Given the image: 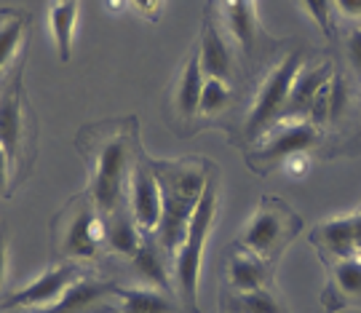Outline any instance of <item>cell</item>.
<instances>
[{
	"label": "cell",
	"instance_id": "cell-14",
	"mask_svg": "<svg viewBox=\"0 0 361 313\" xmlns=\"http://www.w3.org/2000/svg\"><path fill=\"white\" fill-rule=\"evenodd\" d=\"M198 59H201V70L207 78H222L233 83L235 75V54H233V43L228 32H222L219 22L207 13L204 27H201V40H198Z\"/></svg>",
	"mask_w": 361,
	"mask_h": 313
},
{
	"label": "cell",
	"instance_id": "cell-19",
	"mask_svg": "<svg viewBox=\"0 0 361 313\" xmlns=\"http://www.w3.org/2000/svg\"><path fill=\"white\" fill-rule=\"evenodd\" d=\"M104 313H180V305L169 297V292L155 287H118L116 297Z\"/></svg>",
	"mask_w": 361,
	"mask_h": 313
},
{
	"label": "cell",
	"instance_id": "cell-30",
	"mask_svg": "<svg viewBox=\"0 0 361 313\" xmlns=\"http://www.w3.org/2000/svg\"><path fill=\"white\" fill-rule=\"evenodd\" d=\"M284 169H286V174H289V177H305V174H308V169H310L308 153H300V156L289 158V161L284 164Z\"/></svg>",
	"mask_w": 361,
	"mask_h": 313
},
{
	"label": "cell",
	"instance_id": "cell-33",
	"mask_svg": "<svg viewBox=\"0 0 361 313\" xmlns=\"http://www.w3.org/2000/svg\"><path fill=\"white\" fill-rule=\"evenodd\" d=\"M353 220H356V225H353L356 228V254L361 257V207L353 211Z\"/></svg>",
	"mask_w": 361,
	"mask_h": 313
},
{
	"label": "cell",
	"instance_id": "cell-1",
	"mask_svg": "<svg viewBox=\"0 0 361 313\" xmlns=\"http://www.w3.org/2000/svg\"><path fill=\"white\" fill-rule=\"evenodd\" d=\"M80 147L89 156V196L99 214H113L126 207L131 171L142 158L137 142V118L97 123L80 131Z\"/></svg>",
	"mask_w": 361,
	"mask_h": 313
},
{
	"label": "cell",
	"instance_id": "cell-15",
	"mask_svg": "<svg viewBox=\"0 0 361 313\" xmlns=\"http://www.w3.org/2000/svg\"><path fill=\"white\" fill-rule=\"evenodd\" d=\"M225 278L235 295L273 289V265L257 257L255 252H246L233 244L225 260Z\"/></svg>",
	"mask_w": 361,
	"mask_h": 313
},
{
	"label": "cell",
	"instance_id": "cell-21",
	"mask_svg": "<svg viewBox=\"0 0 361 313\" xmlns=\"http://www.w3.org/2000/svg\"><path fill=\"white\" fill-rule=\"evenodd\" d=\"M166 254H169V252L164 247H161L158 241H155L153 233H145L142 247H140V252H137V254L131 257V265H134V271L140 274L142 284L169 292L174 271H169Z\"/></svg>",
	"mask_w": 361,
	"mask_h": 313
},
{
	"label": "cell",
	"instance_id": "cell-18",
	"mask_svg": "<svg viewBox=\"0 0 361 313\" xmlns=\"http://www.w3.org/2000/svg\"><path fill=\"white\" fill-rule=\"evenodd\" d=\"M204 70L198 59V46L188 54L180 75L174 80V92H171V104L180 121H193L198 116V102H201V89H204Z\"/></svg>",
	"mask_w": 361,
	"mask_h": 313
},
{
	"label": "cell",
	"instance_id": "cell-28",
	"mask_svg": "<svg viewBox=\"0 0 361 313\" xmlns=\"http://www.w3.org/2000/svg\"><path fill=\"white\" fill-rule=\"evenodd\" d=\"M337 22H361V0H335Z\"/></svg>",
	"mask_w": 361,
	"mask_h": 313
},
{
	"label": "cell",
	"instance_id": "cell-27",
	"mask_svg": "<svg viewBox=\"0 0 361 313\" xmlns=\"http://www.w3.org/2000/svg\"><path fill=\"white\" fill-rule=\"evenodd\" d=\"M25 27H27L25 13H8V16L0 22V73L6 70V65L13 59L16 49L22 46Z\"/></svg>",
	"mask_w": 361,
	"mask_h": 313
},
{
	"label": "cell",
	"instance_id": "cell-26",
	"mask_svg": "<svg viewBox=\"0 0 361 313\" xmlns=\"http://www.w3.org/2000/svg\"><path fill=\"white\" fill-rule=\"evenodd\" d=\"M233 313H286V308L281 305V300L276 297L273 289H259V292H244V295H235L231 292Z\"/></svg>",
	"mask_w": 361,
	"mask_h": 313
},
{
	"label": "cell",
	"instance_id": "cell-32",
	"mask_svg": "<svg viewBox=\"0 0 361 313\" xmlns=\"http://www.w3.org/2000/svg\"><path fill=\"white\" fill-rule=\"evenodd\" d=\"M6 268H8V252H6V233L0 231V287L6 281Z\"/></svg>",
	"mask_w": 361,
	"mask_h": 313
},
{
	"label": "cell",
	"instance_id": "cell-22",
	"mask_svg": "<svg viewBox=\"0 0 361 313\" xmlns=\"http://www.w3.org/2000/svg\"><path fill=\"white\" fill-rule=\"evenodd\" d=\"M78 22V0H51L49 25H51L54 46L62 62H70L73 56V35Z\"/></svg>",
	"mask_w": 361,
	"mask_h": 313
},
{
	"label": "cell",
	"instance_id": "cell-11",
	"mask_svg": "<svg viewBox=\"0 0 361 313\" xmlns=\"http://www.w3.org/2000/svg\"><path fill=\"white\" fill-rule=\"evenodd\" d=\"M337 62L332 56H308L300 73L292 80V89H289V99L281 113V121H308L310 104L319 97L324 86L329 83V78L335 75Z\"/></svg>",
	"mask_w": 361,
	"mask_h": 313
},
{
	"label": "cell",
	"instance_id": "cell-34",
	"mask_svg": "<svg viewBox=\"0 0 361 313\" xmlns=\"http://www.w3.org/2000/svg\"><path fill=\"white\" fill-rule=\"evenodd\" d=\"M359 116H361V86H359Z\"/></svg>",
	"mask_w": 361,
	"mask_h": 313
},
{
	"label": "cell",
	"instance_id": "cell-24",
	"mask_svg": "<svg viewBox=\"0 0 361 313\" xmlns=\"http://www.w3.org/2000/svg\"><path fill=\"white\" fill-rule=\"evenodd\" d=\"M337 43L343 51V67L361 86V22H343L337 30Z\"/></svg>",
	"mask_w": 361,
	"mask_h": 313
},
{
	"label": "cell",
	"instance_id": "cell-2",
	"mask_svg": "<svg viewBox=\"0 0 361 313\" xmlns=\"http://www.w3.org/2000/svg\"><path fill=\"white\" fill-rule=\"evenodd\" d=\"M150 169L161 185V198H164L161 222L153 235L169 254H177L188 235L190 217L207 190L212 166L204 158H177V161H150Z\"/></svg>",
	"mask_w": 361,
	"mask_h": 313
},
{
	"label": "cell",
	"instance_id": "cell-12",
	"mask_svg": "<svg viewBox=\"0 0 361 313\" xmlns=\"http://www.w3.org/2000/svg\"><path fill=\"white\" fill-rule=\"evenodd\" d=\"M326 265V287L322 292V308L326 313L343 308H361V257L322 260Z\"/></svg>",
	"mask_w": 361,
	"mask_h": 313
},
{
	"label": "cell",
	"instance_id": "cell-16",
	"mask_svg": "<svg viewBox=\"0 0 361 313\" xmlns=\"http://www.w3.org/2000/svg\"><path fill=\"white\" fill-rule=\"evenodd\" d=\"M356 220L353 214H340L319 222L310 231V244L316 247L322 260H345L359 257L356 254Z\"/></svg>",
	"mask_w": 361,
	"mask_h": 313
},
{
	"label": "cell",
	"instance_id": "cell-13",
	"mask_svg": "<svg viewBox=\"0 0 361 313\" xmlns=\"http://www.w3.org/2000/svg\"><path fill=\"white\" fill-rule=\"evenodd\" d=\"M27 142L25 102H22V83L11 80L0 97V147L6 150L11 174H19V161Z\"/></svg>",
	"mask_w": 361,
	"mask_h": 313
},
{
	"label": "cell",
	"instance_id": "cell-10",
	"mask_svg": "<svg viewBox=\"0 0 361 313\" xmlns=\"http://www.w3.org/2000/svg\"><path fill=\"white\" fill-rule=\"evenodd\" d=\"M126 207L142 233H155V228L161 222V211H164V198H161V185L150 169V161L145 156L137 161V166L131 171Z\"/></svg>",
	"mask_w": 361,
	"mask_h": 313
},
{
	"label": "cell",
	"instance_id": "cell-31",
	"mask_svg": "<svg viewBox=\"0 0 361 313\" xmlns=\"http://www.w3.org/2000/svg\"><path fill=\"white\" fill-rule=\"evenodd\" d=\"M8 180H11V164L6 150L0 147V196H8Z\"/></svg>",
	"mask_w": 361,
	"mask_h": 313
},
{
	"label": "cell",
	"instance_id": "cell-9",
	"mask_svg": "<svg viewBox=\"0 0 361 313\" xmlns=\"http://www.w3.org/2000/svg\"><path fill=\"white\" fill-rule=\"evenodd\" d=\"M78 278L80 274H78L75 262H59V265L49 268L46 274H40L38 278H32L27 287L13 292L11 297L3 302V311H16V308L19 311H46Z\"/></svg>",
	"mask_w": 361,
	"mask_h": 313
},
{
	"label": "cell",
	"instance_id": "cell-20",
	"mask_svg": "<svg viewBox=\"0 0 361 313\" xmlns=\"http://www.w3.org/2000/svg\"><path fill=\"white\" fill-rule=\"evenodd\" d=\"M104 217V247L113 254H121L131 260L140 247H142L145 233L137 228V222L131 217V211L126 207L113 211V214H102Z\"/></svg>",
	"mask_w": 361,
	"mask_h": 313
},
{
	"label": "cell",
	"instance_id": "cell-4",
	"mask_svg": "<svg viewBox=\"0 0 361 313\" xmlns=\"http://www.w3.org/2000/svg\"><path fill=\"white\" fill-rule=\"evenodd\" d=\"M305 59H308V54L302 51L300 46H292L259 78L252 107H249V113L244 118V140L249 142V147L257 142L259 137H265L281 121V113H284L286 99H289V89H292V80L300 73V67H302Z\"/></svg>",
	"mask_w": 361,
	"mask_h": 313
},
{
	"label": "cell",
	"instance_id": "cell-6",
	"mask_svg": "<svg viewBox=\"0 0 361 313\" xmlns=\"http://www.w3.org/2000/svg\"><path fill=\"white\" fill-rule=\"evenodd\" d=\"M326 142V134L310 121H279L265 137L246 150V164L257 174H268L273 169H284L289 158L300 153H310Z\"/></svg>",
	"mask_w": 361,
	"mask_h": 313
},
{
	"label": "cell",
	"instance_id": "cell-8",
	"mask_svg": "<svg viewBox=\"0 0 361 313\" xmlns=\"http://www.w3.org/2000/svg\"><path fill=\"white\" fill-rule=\"evenodd\" d=\"M217 13L231 43L246 62L265 56V51L273 46V40L259 25L257 0H217Z\"/></svg>",
	"mask_w": 361,
	"mask_h": 313
},
{
	"label": "cell",
	"instance_id": "cell-23",
	"mask_svg": "<svg viewBox=\"0 0 361 313\" xmlns=\"http://www.w3.org/2000/svg\"><path fill=\"white\" fill-rule=\"evenodd\" d=\"M295 6L313 22V27L322 32L324 40L337 43L340 22H337L335 13V0H295Z\"/></svg>",
	"mask_w": 361,
	"mask_h": 313
},
{
	"label": "cell",
	"instance_id": "cell-29",
	"mask_svg": "<svg viewBox=\"0 0 361 313\" xmlns=\"http://www.w3.org/2000/svg\"><path fill=\"white\" fill-rule=\"evenodd\" d=\"M129 6L134 8L137 13H142L147 19H158V13H161V6H164V0H129Z\"/></svg>",
	"mask_w": 361,
	"mask_h": 313
},
{
	"label": "cell",
	"instance_id": "cell-5",
	"mask_svg": "<svg viewBox=\"0 0 361 313\" xmlns=\"http://www.w3.org/2000/svg\"><path fill=\"white\" fill-rule=\"evenodd\" d=\"M300 231H302V217L286 204L284 198L262 196L255 214L244 225V233L238 235L235 247L255 252L265 262L276 265Z\"/></svg>",
	"mask_w": 361,
	"mask_h": 313
},
{
	"label": "cell",
	"instance_id": "cell-3",
	"mask_svg": "<svg viewBox=\"0 0 361 313\" xmlns=\"http://www.w3.org/2000/svg\"><path fill=\"white\" fill-rule=\"evenodd\" d=\"M219 211V177L217 169L212 166L209 183L204 196L195 207L190 225H188V235L182 241L180 252L174 254V284H177V295H180L182 305L190 313H198V281H201V265H204V247L207 238L214 228Z\"/></svg>",
	"mask_w": 361,
	"mask_h": 313
},
{
	"label": "cell",
	"instance_id": "cell-25",
	"mask_svg": "<svg viewBox=\"0 0 361 313\" xmlns=\"http://www.w3.org/2000/svg\"><path fill=\"white\" fill-rule=\"evenodd\" d=\"M233 104V83L222 78H204L201 89V102H198V116L217 118Z\"/></svg>",
	"mask_w": 361,
	"mask_h": 313
},
{
	"label": "cell",
	"instance_id": "cell-7",
	"mask_svg": "<svg viewBox=\"0 0 361 313\" xmlns=\"http://www.w3.org/2000/svg\"><path fill=\"white\" fill-rule=\"evenodd\" d=\"M56 252L73 260H94L104 249V217L94 207L91 196H78L59 214L54 231Z\"/></svg>",
	"mask_w": 361,
	"mask_h": 313
},
{
	"label": "cell",
	"instance_id": "cell-17",
	"mask_svg": "<svg viewBox=\"0 0 361 313\" xmlns=\"http://www.w3.org/2000/svg\"><path fill=\"white\" fill-rule=\"evenodd\" d=\"M116 284L99 281V278H78L73 281L67 292L54 302L51 308L40 313H97L99 302L116 297Z\"/></svg>",
	"mask_w": 361,
	"mask_h": 313
}]
</instances>
